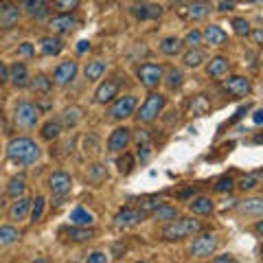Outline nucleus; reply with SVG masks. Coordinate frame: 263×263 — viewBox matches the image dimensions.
I'll use <instances>...</instances> for the list:
<instances>
[{
    "mask_svg": "<svg viewBox=\"0 0 263 263\" xmlns=\"http://www.w3.org/2000/svg\"><path fill=\"white\" fill-rule=\"evenodd\" d=\"M162 81H165L167 90H178V88H182V84H184V73L175 66H169L165 75H162Z\"/></svg>",
    "mask_w": 263,
    "mask_h": 263,
    "instance_id": "bb28decb",
    "label": "nucleus"
},
{
    "mask_svg": "<svg viewBox=\"0 0 263 263\" xmlns=\"http://www.w3.org/2000/svg\"><path fill=\"white\" fill-rule=\"evenodd\" d=\"M59 235H64L66 241H71V243H84V241L95 239L97 230L90 226H75V224H71L66 228H59Z\"/></svg>",
    "mask_w": 263,
    "mask_h": 263,
    "instance_id": "4468645a",
    "label": "nucleus"
},
{
    "mask_svg": "<svg viewBox=\"0 0 263 263\" xmlns=\"http://www.w3.org/2000/svg\"><path fill=\"white\" fill-rule=\"evenodd\" d=\"M118 90H121V77L105 79L103 84H99V88L95 90V101L101 103V105L112 103L118 97Z\"/></svg>",
    "mask_w": 263,
    "mask_h": 263,
    "instance_id": "9b49d317",
    "label": "nucleus"
},
{
    "mask_svg": "<svg viewBox=\"0 0 263 263\" xmlns=\"http://www.w3.org/2000/svg\"><path fill=\"white\" fill-rule=\"evenodd\" d=\"M81 118H84V108H79V105H68V108L61 110L59 123L64 125L66 129H71V127H77Z\"/></svg>",
    "mask_w": 263,
    "mask_h": 263,
    "instance_id": "aec40b11",
    "label": "nucleus"
},
{
    "mask_svg": "<svg viewBox=\"0 0 263 263\" xmlns=\"http://www.w3.org/2000/svg\"><path fill=\"white\" fill-rule=\"evenodd\" d=\"M191 195H195V189H186V191H180V193H178V200H186V198H191Z\"/></svg>",
    "mask_w": 263,
    "mask_h": 263,
    "instance_id": "bf43d9fd",
    "label": "nucleus"
},
{
    "mask_svg": "<svg viewBox=\"0 0 263 263\" xmlns=\"http://www.w3.org/2000/svg\"><path fill=\"white\" fill-rule=\"evenodd\" d=\"M29 88L33 92H37V95H48L51 92V88H53V81L46 77V75H35V77H31L29 81Z\"/></svg>",
    "mask_w": 263,
    "mask_h": 263,
    "instance_id": "473e14b6",
    "label": "nucleus"
},
{
    "mask_svg": "<svg viewBox=\"0 0 263 263\" xmlns=\"http://www.w3.org/2000/svg\"><path fill=\"white\" fill-rule=\"evenodd\" d=\"M105 75V61L103 59H90L84 66V77L88 81H99Z\"/></svg>",
    "mask_w": 263,
    "mask_h": 263,
    "instance_id": "c85d7f7f",
    "label": "nucleus"
},
{
    "mask_svg": "<svg viewBox=\"0 0 263 263\" xmlns=\"http://www.w3.org/2000/svg\"><path fill=\"white\" fill-rule=\"evenodd\" d=\"M86 261L88 263H105V261H108V254H105V252H92V254L86 256Z\"/></svg>",
    "mask_w": 263,
    "mask_h": 263,
    "instance_id": "09e8293b",
    "label": "nucleus"
},
{
    "mask_svg": "<svg viewBox=\"0 0 263 263\" xmlns=\"http://www.w3.org/2000/svg\"><path fill=\"white\" fill-rule=\"evenodd\" d=\"M211 11H213V7L209 3H202V0H200V3H193V5H189V7H186V11H184V16L189 18V20H204V18H209L211 16Z\"/></svg>",
    "mask_w": 263,
    "mask_h": 263,
    "instance_id": "cd10ccee",
    "label": "nucleus"
},
{
    "mask_svg": "<svg viewBox=\"0 0 263 263\" xmlns=\"http://www.w3.org/2000/svg\"><path fill=\"white\" fill-rule=\"evenodd\" d=\"M162 75H165V68L162 64H156V61H145L136 68V77H139V84L147 90H156L162 84Z\"/></svg>",
    "mask_w": 263,
    "mask_h": 263,
    "instance_id": "20e7f679",
    "label": "nucleus"
},
{
    "mask_svg": "<svg viewBox=\"0 0 263 263\" xmlns=\"http://www.w3.org/2000/svg\"><path fill=\"white\" fill-rule=\"evenodd\" d=\"M86 178H88V182H90V184L99 186L101 182H105V180H108V171H105L103 165H99V162H97V165H90V167H88Z\"/></svg>",
    "mask_w": 263,
    "mask_h": 263,
    "instance_id": "c9c22d12",
    "label": "nucleus"
},
{
    "mask_svg": "<svg viewBox=\"0 0 263 263\" xmlns=\"http://www.w3.org/2000/svg\"><path fill=\"white\" fill-rule=\"evenodd\" d=\"M226 73H228V59L224 57V55H215V57H211V61L206 64V75H209L211 79H219Z\"/></svg>",
    "mask_w": 263,
    "mask_h": 263,
    "instance_id": "5701e85b",
    "label": "nucleus"
},
{
    "mask_svg": "<svg viewBox=\"0 0 263 263\" xmlns=\"http://www.w3.org/2000/svg\"><path fill=\"white\" fill-rule=\"evenodd\" d=\"M40 145L29 136H16L7 145V158L18 167H31L40 160Z\"/></svg>",
    "mask_w": 263,
    "mask_h": 263,
    "instance_id": "f257e3e1",
    "label": "nucleus"
},
{
    "mask_svg": "<svg viewBox=\"0 0 263 263\" xmlns=\"http://www.w3.org/2000/svg\"><path fill=\"white\" fill-rule=\"evenodd\" d=\"M213 261L215 263H233L235 256L233 254H219V256H213Z\"/></svg>",
    "mask_w": 263,
    "mask_h": 263,
    "instance_id": "864d4df0",
    "label": "nucleus"
},
{
    "mask_svg": "<svg viewBox=\"0 0 263 263\" xmlns=\"http://www.w3.org/2000/svg\"><path fill=\"white\" fill-rule=\"evenodd\" d=\"M9 81H11V86L14 88H27L29 86V71H27V66L22 64V61H16L14 66L9 68Z\"/></svg>",
    "mask_w": 263,
    "mask_h": 263,
    "instance_id": "4be33fe9",
    "label": "nucleus"
},
{
    "mask_svg": "<svg viewBox=\"0 0 263 263\" xmlns=\"http://www.w3.org/2000/svg\"><path fill=\"white\" fill-rule=\"evenodd\" d=\"M233 31L237 35H250V24H248V20L246 18H233Z\"/></svg>",
    "mask_w": 263,
    "mask_h": 263,
    "instance_id": "de8ad7c7",
    "label": "nucleus"
},
{
    "mask_svg": "<svg viewBox=\"0 0 263 263\" xmlns=\"http://www.w3.org/2000/svg\"><path fill=\"white\" fill-rule=\"evenodd\" d=\"M48 27H51V33L53 35L71 33V31L77 27V18L71 16V14H59V16H55L53 20L48 22Z\"/></svg>",
    "mask_w": 263,
    "mask_h": 263,
    "instance_id": "dca6fc26",
    "label": "nucleus"
},
{
    "mask_svg": "<svg viewBox=\"0 0 263 263\" xmlns=\"http://www.w3.org/2000/svg\"><path fill=\"white\" fill-rule=\"evenodd\" d=\"M18 237H20V233H18L14 226H0V248L16 243Z\"/></svg>",
    "mask_w": 263,
    "mask_h": 263,
    "instance_id": "4c0bfd02",
    "label": "nucleus"
},
{
    "mask_svg": "<svg viewBox=\"0 0 263 263\" xmlns=\"http://www.w3.org/2000/svg\"><path fill=\"white\" fill-rule=\"evenodd\" d=\"M165 105H167V97H165V95H160V92H156V90H149V95H147L145 101H143V105L134 112L136 123H139V125L154 123L156 118L162 114Z\"/></svg>",
    "mask_w": 263,
    "mask_h": 263,
    "instance_id": "7ed1b4c3",
    "label": "nucleus"
},
{
    "mask_svg": "<svg viewBox=\"0 0 263 263\" xmlns=\"http://www.w3.org/2000/svg\"><path fill=\"white\" fill-rule=\"evenodd\" d=\"M136 103H139V99H136L134 95H123V97L114 99L110 105V118L112 121H123V118L134 116Z\"/></svg>",
    "mask_w": 263,
    "mask_h": 263,
    "instance_id": "0eeeda50",
    "label": "nucleus"
},
{
    "mask_svg": "<svg viewBox=\"0 0 263 263\" xmlns=\"http://www.w3.org/2000/svg\"><path fill=\"white\" fill-rule=\"evenodd\" d=\"M256 173H259V180H263V171H256Z\"/></svg>",
    "mask_w": 263,
    "mask_h": 263,
    "instance_id": "69168bd1",
    "label": "nucleus"
},
{
    "mask_svg": "<svg viewBox=\"0 0 263 263\" xmlns=\"http://www.w3.org/2000/svg\"><path fill=\"white\" fill-rule=\"evenodd\" d=\"M79 3L81 0H55L53 9L57 11V14H73V11L79 7Z\"/></svg>",
    "mask_w": 263,
    "mask_h": 263,
    "instance_id": "c03bdc74",
    "label": "nucleus"
},
{
    "mask_svg": "<svg viewBox=\"0 0 263 263\" xmlns=\"http://www.w3.org/2000/svg\"><path fill=\"white\" fill-rule=\"evenodd\" d=\"M20 22V5L16 0H0V31H11Z\"/></svg>",
    "mask_w": 263,
    "mask_h": 263,
    "instance_id": "6e6552de",
    "label": "nucleus"
},
{
    "mask_svg": "<svg viewBox=\"0 0 263 263\" xmlns=\"http://www.w3.org/2000/svg\"><path fill=\"white\" fill-rule=\"evenodd\" d=\"M259 256H261V261H263V246H261V250H259Z\"/></svg>",
    "mask_w": 263,
    "mask_h": 263,
    "instance_id": "0e129e2a",
    "label": "nucleus"
},
{
    "mask_svg": "<svg viewBox=\"0 0 263 263\" xmlns=\"http://www.w3.org/2000/svg\"><path fill=\"white\" fill-rule=\"evenodd\" d=\"M9 81V68L5 66V61H0V84Z\"/></svg>",
    "mask_w": 263,
    "mask_h": 263,
    "instance_id": "603ef678",
    "label": "nucleus"
},
{
    "mask_svg": "<svg viewBox=\"0 0 263 263\" xmlns=\"http://www.w3.org/2000/svg\"><path fill=\"white\" fill-rule=\"evenodd\" d=\"M116 167H118V173L121 175H129L136 167V156L129 152H121V156L116 158Z\"/></svg>",
    "mask_w": 263,
    "mask_h": 263,
    "instance_id": "f704fd0d",
    "label": "nucleus"
},
{
    "mask_svg": "<svg viewBox=\"0 0 263 263\" xmlns=\"http://www.w3.org/2000/svg\"><path fill=\"white\" fill-rule=\"evenodd\" d=\"M18 55H27V57H31V55H33V46H31L29 42L20 44V46H18Z\"/></svg>",
    "mask_w": 263,
    "mask_h": 263,
    "instance_id": "3c124183",
    "label": "nucleus"
},
{
    "mask_svg": "<svg viewBox=\"0 0 263 263\" xmlns=\"http://www.w3.org/2000/svg\"><path fill=\"white\" fill-rule=\"evenodd\" d=\"M158 48H160V53L162 55H167V57H175V55H180L182 53V48H184V42L180 40V37H165L160 44H158Z\"/></svg>",
    "mask_w": 263,
    "mask_h": 263,
    "instance_id": "a878e982",
    "label": "nucleus"
},
{
    "mask_svg": "<svg viewBox=\"0 0 263 263\" xmlns=\"http://www.w3.org/2000/svg\"><path fill=\"white\" fill-rule=\"evenodd\" d=\"M189 209H191V213H195V215H211L215 204H213V200L209 195H198L189 202Z\"/></svg>",
    "mask_w": 263,
    "mask_h": 263,
    "instance_id": "c756f323",
    "label": "nucleus"
},
{
    "mask_svg": "<svg viewBox=\"0 0 263 263\" xmlns=\"http://www.w3.org/2000/svg\"><path fill=\"white\" fill-rule=\"evenodd\" d=\"M31 213V200L29 198H16V202L9 209V219L11 222H24Z\"/></svg>",
    "mask_w": 263,
    "mask_h": 263,
    "instance_id": "412c9836",
    "label": "nucleus"
},
{
    "mask_svg": "<svg viewBox=\"0 0 263 263\" xmlns=\"http://www.w3.org/2000/svg\"><path fill=\"white\" fill-rule=\"evenodd\" d=\"M40 51L48 55V57H53V55H59L64 51V42L59 40V35H44L40 40Z\"/></svg>",
    "mask_w": 263,
    "mask_h": 263,
    "instance_id": "393cba45",
    "label": "nucleus"
},
{
    "mask_svg": "<svg viewBox=\"0 0 263 263\" xmlns=\"http://www.w3.org/2000/svg\"><path fill=\"white\" fill-rule=\"evenodd\" d=\"M206 61V55L200 48H189L186 53H182V64L186 68H200Z\"/></svg>",
    "mask_w": 263,
    "mask_h": 263,
    "instance_id": "72a5a7b5",
    "label": "nucleus"
},
{
    "mask_svg": "<svg viewBox=\"0 0 263 263\" xmlns=\"http://www.w3.org/2000/svg\"><path fill=\"white\" fill-rule=\"evenodd\" d=\"M14 121L18 127H22V129H33L35 125L40 123V108L31 101H20L16 105Z\"/></svg>",
    "mask_w": 263,
    "mask_h": 263,
    "instance_id": "423d86ee",
    "label": "nucleus"
},
{
    "mask_svg": "<svg viewBox=\"0 0 263 263\" xmlns=\"http://www.w3.org/2000/svg\"><path fill=\"white\" fill-rule=\"evenodd\" d=\"M202 230H204V224L200 219L178 215L171 222H167V226L160 230V235L165 241H182V239H189V237H195Z\"/></svg>",
    "mask_w": 263,
    "mask_h": 263,
    "instance_id": "f03ea898",
    "label": "nucleus"
},
{
    "mask_svg": "<svg viewBox=\"0 0 263 263\" xmlns=\"http://www.w3.org/2000/svg\"><path fill=\"white\" fill-rule=\"evenodd\" d=\"M224 90H226V95H230L233 99H241L250 95V90H252V84H250L248 77H241V75H233V77L224 79Z\"/></svg>",
    "mask_w": 263,
    "mask_h": 263,
    "instance_id": "9d476101",
    "label": "nucleus"
},
{
    "mask_svg": "<svg viewBox=\"0 0 263 263\" xmlns=\"http://www.w3.org/2000/svg\"><path fill=\"white\" fill-rule=\"evenodd\" d=\"M217 11H222V14H226V11H233V3H228V0H222V3H219V7H217Z\"/></svg>",
    "mask_w": 263,
    "mask_h": 263,
    "instance_id": "6e6d98bb",
    "label": "nucleus"
},
{
    "mask_svg": "<svg viewBox=\"0 0 263 263\" xmlns=\"http://www.w3.org/2000/svg\"><path fill=\"white\" fill-rule=\"evenodd\" d=\"M145 217H147V213H143L139 206H136V209H132V206H125V209H121V211L116 213L114 226H116V228H132V226H136V224H141Z\"/></svg>",
    "mask_w": 263,
    "mask_h": 263,
    "instance_id": "f8f14e48",
    "label": "nucleus"
},
{
    "mask_svg": "<svg viewBox=\"0 0 263 263\" xmlns=\"http://www.w3.org/2000/svg\"><path fill=\"white\" fill-rule=\"evenodd\" d=\"M152 152H154V143L152 141H139L136 143V160L147 162L149 158H152Z\"/></svg>",
    "mask_w": 263,
    "mask_h": 263,
    "instance_id": "ea45409f",
    "label": "nucleus"
},
{
    "mask_svg": "<svg viewBox=\"0 0 263 263\" xmlns=\"http://www.w3.org/2000/svg\"><path fill=\"white\" fill-rule=\"evenodd\" d=\"M171 5H184V3H189V0H169Z\"/></svg>",
    "mask_w": 263,
    "mask_h": 263,
    "instance_id": "e2e57ef3",
    "label": "nucleus"
},
{
    "mask_svg": "<svg viewBox=\"0 0 263 263\" xmlns=\"http://www.w3.org/2000/svg\"><path fill=\"white\" fill-rule=\"evenodd\" d=\"M202 40L206 44H211V46H224L228 40V33L219 27V24H209V27L202 31Z\"/></svg>",
    "mask_w": 263,
    "mask_h": 263,
    "instance_id": "a211bd4d",
    "label": "nucleus"
},
{
    "mask_svg": "<svg viewBox=\"0 0 263 263\" xmlns=\"http://www.w3.org/2000/svg\"><path fill=\"white\" fill-rule=\"evenodd\" d=\"M235 186H237V184H235V180L230 178V175H222V178H219L217 182L213 184V191H215V193H230V191L235 189Z\"/></svg>",
    "mask_w": 263,
    "mask_h": 263,
    "instance_id": "a18cd8bd",
    "label": "nucleus"
},
{
    "mask_svg": "<svg viewBox=\"0 0 263 263\" xmlns=\"http://www.w3.org/2000/svg\"><path fill=\"white\" fill-rule=\"evenodd\" d=\"M132 143V129L129 127H116L108 139V152L110 154H121L129 147Z\"/></svg>",
    "mask_w": 263,
    "mask_h": 263,
    "instance_id": "2eb2a0df",
    "label": "nucleus"
},
{
    "mask_svg": "<svg viewBox=\"0 0 263 263\" xmlns=\"http://www.w3.org/2000/svg\"><path fill=\"white\" fill-rule=\"evenodd\" d=\"M48 189L57 200H64L73 189V178L66 171H53L48 175Z\"/></svg>",
    "mask_w": 263,
    "mask_h": 263,
    "instance_id": "1a4fd4ad",
    "label": "nucleus"
},
{
    "mask_svg": "<svg viewBox=\"0 0 263 263\" xmlns=\"http://www.w3.org/2000/svg\"><path fill=\"white\" fill-rule=\"evenodd\" d=\"M149 9V20H156V18L162 16V7H158V5H147Z\"/></svg>",
    "mask_w": 263,
    "mask_h": 263,
    "instance_id": "8fccbe9b",
    "label": "nucleus"
},
{
    "mask_svg": "<svg viewBox=\"0 0 263 263\" xmlns=\"http://www.w3.org/2000/svg\"><path fill=\"white\" fill-rule=\"evenodd\" d=\"M182 42H184V46H189V48H198L200 44L204 42V40H202V31H195V29L189 31V33L184 35Z\"/></svg>",
    "mask_w": 263,
    "mask_h": 263,
    "instance_id": "49530a36",
    "label": "nucleus"
},
{
    "mask_svg": "<svg viewBox=\"0 0 263 263\" xmlns=\"http://www.w3.org/2000/svg\"><path fill=\"white\" fill-rule=\"evenodd\" d=\"M61 132H64V125L59 123V118H55V121H53V118H48V121L40 127V139L42 141H48V143L57 141L59 136H61Z\"/></svg>",
    "mask_w": 263,
    "mask_h": 263,
    "instance_id": "b1692460",
    "label": "nucleus"
},
{
    "mask_svg": "<svg viewBox=\"0 0 263 263\" xmlns=\"http://www.w3.org/2000/svg\"><path fill=\"white\" fill-rule=\"evenodd\" d=\"M71 224H75V226H92L95 224V217H92V213H88L84 206H77V209L71 211Z\"/></svg>",
    "mask_w": 263,
    "mask_h": 263,
    "instance_id": "2f4dec72",
    "label": "nucleus"
},
{
    "mask_svg": "<svg viewBox=\"0 0 263 263\" xmlns=\"http://www.w3.org/2000/svg\"><path fill=\"white\" fill-rule=\"evenodd\" d=\"M178 215H180V213H178V206L165 204V202H162L156 211H152V217L156 219V222H171V219H175Z\"/></svg>",
    "mask_w": 263,
    "mask_h": 263,
    "instance_id": "7c9ffc66",
    "label": "nucleus"
},
{
    "mask_svg": "<svg viewBox=\"0 0 263 263\" xmlns=\"http://www.w3.org/2000/svg\"><path fill=\"white\" fill-rule=\"evenodd\" d=\"M237 209L246 217H263V198H246L237 204Z\"/></svg>",
    "mask_w": 263,
    "mask_h": 263,
    "instance_id": "6ab92c4d",
    "label": "nucleus"
},
{
    "mask_svg": "<svg viewBox=\"0 0 263 263\" xmlns=\"http://www.w3.org/2000/svg\"><path fill=\"white\" fill-rule=\"evenodd\" d=\"M219 246L217 235L213 233H198V237L193 239L189 246V254L193 259H211V254H215V250Z\"/></svg>",
    "mask_w": 263,
    "mask_h": 263,
    "instance_id": "39448f33",
    "label": "nucleus"
},
{
    "mask_svg": "<svg viewBox=\"0 0 263 263\" xmlns=\"http://www.w3.org/2000/svg\"><path fill=\"white\" fill-rule=\"evenodd\" d=\"M250 35H252V42H254V44H263V29L250 31Z\"/></svg>",
    "mask_w": 263,
    "mask_h": 263,
    "instance_id": "5fc2aeb1",
    "label": "nucleus"
},
{
    "mask_svg": "<svg viewBox=\"0 0 263 263\" xmlns=\"http://www.w3.org/2000/svg\"><path fill=\"white\" fill-rule=\"evenodd\" d=\"M160 198H156V195H147V198H141L139 200V209L143 213H147V215H152V211H156L160 206Z\"/></svg>",
    "mask_w": 263,
    "mask_h": 263,
    "instance_id": "37998d69",
    "label": "nucleus"
},
{
    "mask_svg": "<svg viewBox=\"0 0 263 263\" xmlns=\"http://www.w3.org/2000/svg\"><path fill=\"white\" fill-rule=\"evenodd\" d=\"M86 48H90V42H86V40L77 42V53H86Z\"/></svg>",
    "mask_w": 263,
    "mask_h": 263,
    "instance_id": "052dcab7",
    "label": "nucleus"
},
{
    "mask_svg": "<svg viewBox=\"0 0 263 263\" xmlns=\"http://www.w3.org/2000/svg\"><path fill=\"white\" fill-rule=\"evenodd\" d=\"M252 123H254V125H263V108H261V110H254Z\"/></svg>",
    "mask_w": 263,
    "mask_h": 263,
    "instance_id": "4d7b16f0",
    "label": "nucleus"
},
{
    "mask_svg": "<svg viewBox=\"0 0 263 263\" xmlns=\"http://www.w3.org/2000/svg\"><path fill=\"white\" fill-rule=\"evenodd\" d=\"M191 108H193V114H195V116H204L206 112L211 110V103H209V99H206L204 95H198V97H193Z\"/></svg>",
    "mask_w": 263,
    "mask_h": 263,
    "instance_id": "79ce46f5",
    "label": "nucleus"
},
{
    "mask_svg": "<svg viewBox=\"0 0 263 263\" xmlns=\"http://www.w3.org/2000/svg\"><path fill=\"white\" fill-rule=\"evenodd\" d=\"M31 213H29V219L31 222H40L42 219V213H44V204H46V200H44V195H37L35 200H31Z\"/></svg>",
    "mask_w": 263,
    "mask_h": 263,
    "instance_id": "a19ab883",
    "label": "nucleus"
},
{
    "mask_svg": "<svg viewBox=\"0 0 263 263\" xmlns=\"http://www.w3.org/2000/svg\"><path fill=\"white\" fill-rule=\"evenodd\" d=\"M77 71H79L77 61H73V59L61 61V64H57L53 71V84L55 86H68L75 77H77Z\"/></svg>",
    "mask_w": 263,
    "mask_h": 263,
    "instance_id": "ddd939ff",
    "label": "nucleus"
},
{
    "mask_svg": "<svg viewBox=\"0 0 263 263\" xmlns=\"http://www.w3.org/2000/svg\"><path fill=\"white\" fill-rule=\"evenodd\" d=\"M261 184V180H259V173H248V175H243V178L237 182V189L239 191H254L256 186Z\"/></svg>",
    "mask_w": 263,
    "mask_h": 263,
    "instance_id": "58836bf2",
    "label": "nucleus"
},
{
    "mask_svg": "<svg viewBox=\"0 0 263 263\" xmlns=\"http://www.w3.org/2000/svg\"><path fill=\"white\" fill-rule=\"evenodd\" d=\"M254 233H256V235H261V237H263V219H259V222H256V224H254Z\"/></svg>",
    "mask_w": 263,
    "mask_h": 263,
    "instance_id": "680f3d73",
    "label": "nucleus"
},
{
    "mask_svg": "<svg viewBox=\"0 0 263 263\" xmlns=\"http://www.w3.org/2000/svg\"><path fill=\"white\" fill-rule=\"evenodd\" d=\"M228 3H233V5H235V3H239V0H228Z\"/></svg>",
    "mask_w": 263,
    "mask_h": 263,
    "instance_id": "338daca9",
    "label": "nucleus"
},
{
    "mask_svg": "<svg viewBox=\"0 0 263 263\" xmlns=\"http://www.w3.org/2000/svg\"><path fill=\"white\" fill-rule=\"evenodd\" d=\"M250 110V105H243V108H239V110H237V114L233 116V118H230V123H235V121H239V118L243 116V114H246V112Z\"/></svg>",
    "mask_w": 263,
    "mask_h": 263,
    "instance_id": "13d9d810",
    "label": "nucleus"
},
{
    "mask_svg": "<svg viewBox=\"0 0 263 263\" xmlns=\"http://www.w3.org/2000/svg\"><path fill=\"white\" fill-rule=\"evenodd\" d=\"M22 9L27 11V16L31 20H42V18L48 16L51 5L46 0H22Z\"/></svg>",
    "mask_w": 263,
    "mask_h": 263,
    "instance_id": "f3484780",
    "label": "nucleus"
},
{
    "mask_svg": "<svg viewBox=\"0 0 263 263\" xmlns=\"http://www.w3.org/2000/svg\"><path fill=\"white\" fill-rule=\"evenodd\" d=\"M24 189H27V178L20 173V175H14V178L9 180V186H7V195L9 198H20Z\"/></svg>",
    "mask_w": 263,
    "mask_h": 263,
    "instance_id": "e433bc0d",
    "label": "nucleus"
}]
</instances>
